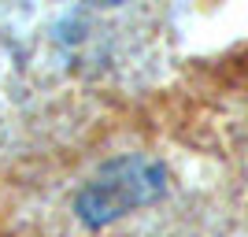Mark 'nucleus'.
Wrapping results in <instances>:
<instances>
[{
    "mask_svg": "<svg viewBox=\"0 0 248 237\" xmlns=\"http://www.w3.org/2000/svg\"><path fill=\"white\" fill-rule=\"evenodd\" d=\"M159 193H163V171L148 159H126V163H115L104 178H96L82 193L78 207H82L85 222L96 226V222H108V219L123 215L126 207L145 204Z\"/></svg>",
    "mask_w": 248,
    "mask_h": 237,
    "instance_id": "f257e3e1",
    "label": "nucleus"
}]
</instances>
